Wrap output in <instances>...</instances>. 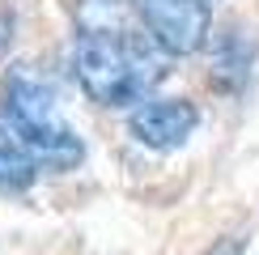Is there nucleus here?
I'll return each mask as SVG.
<instances>
[{"label":"nucleus","instance_id":"nucleus-1","mask_svg":"<svg viewBox=\"0 0 259 255\" xmlns=\"http://www.w3.org/2000/svg\"><path fill=\"white\" fill-rule=\"evenodd\" d=\"M166 51L140 26L123 30H77L68 47V68L77 90L94 106H140L166 81Z\"/></svg>","mask_w":259,"mask_h":255},{"label":"nucleus","instance_id":"nucleus-5","mask_svg":"<svg viewBox=\"0 0 259 255\" xmlns=\"http://www.w3.org/2000/svg\"><path fill=\"white\" fill-rule=\"evenodd\" d=\"M212 51V72L208 81L217 85L221 94H242L246 81H251L255 68V38L242 21H230V26H217V34L208 38Z\"/></svg>","mask_w":259,"mask_h":255},{"label":"nucleus","instance_id":"nucleus-2","mask_svg":"<svg viewBox=\"0 0 259 255\" xmlns=\"http://www.w3.org/2000/svg\"><path fill=\"white\" fill-rule=\"evenodd\" d=\"M0 128L21 149H30L42 170H77L85 162V141L64 119L51 81L26 64L0 77Z\"/></svg>","mask_w":259,"mask_h":255},{"label":"nucleus","instance_id":"nucleus-6","mask_svg":"<svg viewBox=\"0 0 259 255\" xmlns=\"http://www.w3.org/2000/svg\"><path fill=\"white\" fill-rule=\"evenodd\" d=\"M38 157L21 149L9 132H0V196H21L38 183Z\"/></svg>","mask_w":259,"mask_h":255},{"label":"nucleus","instance_id":"nucleus-7","mask_svg":"<svg viewBox=\"0 0 259 255\" xmlns=\"http://www.w3.org/2000/svg\"><path fill=\"white\" fill-rule=\"evenodd\" d=\"M204 255H246V242L238 238V234H230V238H217Z\"/></svg>","mask_w":259,"mask_h":255},{"label":"nucleus","instance_id":"nucleus-4","mask_svg":"<svg viewBox=\"0 0 259 255\" xmlns=\"http://www.w3.org/2000/svg\"><path fill=\"white\" fill-rule=\"evenodd\" d=\"M200 128V106L191 98H145L127 115V132L140 149L153 153H175L196 136Z\"/></svg>","mask_w":259,"mask_h":255},{"label":"nucleus","instance_id":"nucleus-3","mask_svg":"<svg viewBox=\"0 0 259 255\" xmlns=\"http://www.w3.org/2000/svg\"><path fill=\"white\" fill-rule=\"evenodd\" d=\"M140 30L170 60L196 56L212 38V0H132Z\"/></svg>","mask_w":259,"mask_h":255}]
</instances>
